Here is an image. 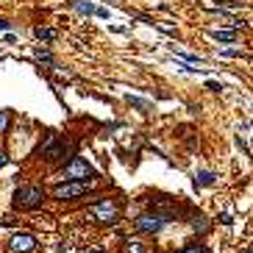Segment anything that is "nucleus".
I'll return each instance as SVG.
<instances>
[{
	"instance_id": "f257e3e1",
	"label": "nucleus",
	"mask_w": 253,
	"mask_h": 253,
	"mask_svg": "<svg viewBox=\"0 0 253 253\" xmlns=\"http://www.w3.org/2000/svg\"><path fill=\"white\" fill-rule=\"evenodd\" d=\"M61 178L64 181H87V178H95V170L87 159L81 156H70V161L61 167Z\"/></svg>"
},
{
	"instance_id": "f03ea898",
	"label": "nucleus",
	"mask_w": 253,
	"mask_h": 253,
	"mask_svg": "<svg viewBox=\"0 0 253 253\" xmlns=\"http://www.w3.org/2000/svg\"><path fill=\"white\" fill-rule=\"evenodd\" d=\"M89 214L97 220V223H103V226H114L117 220H120V206L109 198H100V201L89 203Z\"/></svg>"
},
{
	"instance_id": "7ed1b4c3",
	"label": "nucleus",
	"mask_w": 253,
	"mask_h": 253,
	"mask_svg": "<svg viewBox=\"0 0 253 253\" xmlns=\"http://www.w3.org/2000/svg\"><path fill=\"white\" fill-rule=\"evenodd\" d=\"M89 189H92L89 181H64L53 189V198L56 201H75V198H84Z\"/></svg>"
},
{
	"instance_id": "20e7f679",
	"label": "nucleus",
	"mask_w": 253,
	"mask_h": 253,
	"mask_svg": "<svg viewBox=\"0 0 253 253\" xmlns=\"http://www.w3.org/2000/svg\"><path fill=\"white\" fill-rule=\"evenodd\" d=\"M42 201H45L42 186H20L14 192V203L20 209H36V206H42Z\"/></svg>"
},
{
	"instance_id": "39448f33",
	"label": "nucleus",
	"mask_w": 253,
	"mask_h": 253,
	"mask_svg": "<svg viewBox=\"0 0 253 253\" xmlns=\"http://www.w3.org/2000/svg\"><path fill=\"white\" fill-rule=\"evenodd\" d=\"M167 223H170V220H167L164 214H159V211H148V214H139V217H137L134 228H137L139 234H159Z\"/></svg>"
},
{
	"instance_id": "423d86ee",
	"label": "nucleus",
	"mask_w": 253,
	"mask_h": 253,
	"mask_svg": "<svg viewBox=\"0 0 253 253\" xmlns=\"http://www.w3.org/2000/svg\"><path fill=\"white\" fill-rule=\"evenodd\" d=\"M67 150H70V145H67V142H61L56 134H47V142L42 145V156H45V161L56 164V161H61V159L67 156Z\"/></svg>"
},
{
	"instance_id": "0eeeda50",
	"label": "nucleus",
	"mask_w": 253,
	"mask_h": 253,
	"mask_svg": "<svg viewBox=\"0 0 253 253\" xmlns=\"http://www.w3.org/2000/svg\"><path fill=\"white\" fill-rule=\"evenodd\" d=\"M36 248V239L34 234H14L9 242V251L11 253H31Z\"/></svg>"
},
{
	"instance_id": "6e6552de",
	"label": "nucleus",
	"mask_w": 253,
	"mask_h": 253,
	"mask_svg": "<svg viewBox=\"0 0 253 253\" xmlns=\"http://www.w3.org/2000/svg\"><path fill=\"white\" fill-rule=\"evenodd\" d=\"M122 253H150V245L145 239H125L122 242Z\"/></svg>"
},
{
	"instance_id": "1a4fd4ad",
	"label": "nucleus",
	"mask_w": 253,
	"mask_h": 253,
	"mask_svg": "<svg viewBox=\"0 0 253 253\" xmlns=\"http://www.w3.org/2000/svg\"><path fill=\"white\" fill-rule=\"evenodd\" d=\"M214 181H217V173H211V170H201L195 175V186H211Z\"/></svg>"
},
{
	"instance_id": "9d476101",
	"label": "nucleus",
	"mask_w": 253,
	"mask_h": 253,
	"mask_svg": "<svg viewBox=\"0 0 253 253\" xmlns=\"http://www.w3.org/2000/svg\"><path fill=\"white\" fill-rule=\"evenodd\" d=\"M211 36H214L217 42H236V39H239L236 31H223V28H220V31H211Z\"/></svg>"
},
{
	"instance_id": "9b49d317",
	"label": "nucleus",
	"mask_w": 253,
	"mask_h": 253,
	"mask_svg": "<svg viewBox=\"0 0 253 253\" xmlns=\"http://www.w3.org/2000/svg\"><path fill=\"white\" fill-rule=\"evenodd\" d=\"M70 6H72V9H78L81 14H87V17H89V14H95V6H92L89 0H70Z\"/></svg>"
},
{
	"instance_id": "f8f14e48",
	"label": "nucleus",
	"mask_w": 253,
	"mask_h": 253,
	"mask_svg": "<svg viewBox=\"0 0 253 253\" xmlns=\"http://www.w3.org/2000/svg\"><path fill=\"white\" fill-rule=\"evenodd\" d=\"M34 34H36V39H45V42H53V39H56V31H53V28H45V25H36Z\"/></svg>"
},
{
	"instance_id": "ddd939ff",
	"label": "nucleus",
	"mask_w": 253,
	"mask_h": 253,
	"mask_svg": "<svg viewBox=\"0 0 253 253\" xmlns=\"http://www.w3.org/2000/svg\"><path fill=\"white\" fill-rule=\"evenodd\" d=\"M128 103H131L134 109H139V112H150V103H148V100H142V97H131V95H128Z\"/></svg>"
},
{
	"instance_id": "4468645a",
	"label": "nucleus",
	"mask_w": 253,
	"mask_h": 253,
	"mask_svg": "<svg viewBox=\"0 0 253 253\" xmlns=\"http://www.w3.org/2000/svg\"><path fill=\"white\" fill-rule=\"evenodd\" d=\"M34 56H36L39 61H47V64H56V59L50 56V50H42V47H36V50H34Z\"/></svg>"
},
{
	"instance_id": "2eb2a0df",
	"label": "nucleus",
	"mask_w": 253,
	"mask_h": 253,
	"mask_svg": "<svg viewBox=\"0 0 253 253\" xmlns=\"http://www.w3.org/2000/svg\"><path fill=\"white\" fill-rule=\"evenodd\" d=\"M181 253H209V251H206L203 245H186V248H184Z\"/></svg>"
},
{
	"instance_id": "dca6fc26",
	"label": "nucleus",
	"mask_w": 253,
	"mask_h": 253,
	"mask_svg": "<svg viewBox=\"0 0 253 253\" xmlns=\"http://www.w3.org/2000/svg\"><path fill=\"white\" fill-rule=\"evenodd\" d=\"M6 128H9V114L0 112V134H6Z\"/></svg>"
},
{
	"instance_id": "f3484780",
	"label": "nucleus",
	"mask_w": 253,
	"mask_h": 253,
	"mask_svg": "<svg viewBox=\"0 0 253 253\" xmlns=\"http://www.w3.org/2000/svg\"><path fill=\"white\" fill-rule=\"evenodd\" d=\"M223 56H228V59H239L242 56V50H220Z\"/></svg>"
},
{
	"instance_id": "a211bd4d",
	"label": "nucleus",
	"mask_w": 253,
	"mask_h": 253,
	"mask_svg": "<svg viewBox=\"0 0 253 253\" xmlns=\"http://www.w3.org/2000/svg\"><path fill=\"white\" fill-rule=\"evenodd\" d=\"M206 87H209L211 92H220V89H223V84H217V81H209V84H206Z\"/></svg>"
},
{
	"instance_id": "6ab92c4d",
	"label": "nucleus",
	"mask_w": 253,
	"mask_h": 253,
	"mask_svg": "<svg viewBox=\"0 0 253 253\" xmlns=\"http://www.w3.org/2000/svg\"><path fill=\"white\" fill-rule=\"evenodd\" d=\"M195 231H206V220H195Z\"/></svg>"
},
{
	"instance_id": "aec40b11",
	"label": "nucleus",
	"mask_w": 253,
	"mask_h": 253,
	"mask_svg": "<svg viewBox=\"0 0 253 253\" xmlns=\"http://www.w3.org/2000/svg\"><path fill=\"white\" fill-rule=\"evenodd\" d=\"M178 56H181V59H186V61H201L198 56H192V53H178Z\"/></svg>"
},
{
	"instance_id": "412c9836",
	"label": "nucleus",
	"mask_w": 253,
	"mask_h": 253,
	"mask_svg": "<svg viewBox=\"0 0 253 253\" xmlns=\"http://www.w3.org/2000/svg\"><path fill=\"white\" fill-rule=\"evenodd\" d=\"M9 164V156H6V153H3V150H0V170H3V167Z\"/></svg>"
},
{
	"instance_id": "4be33fe9",
	"label": "nucleus",
	"mask_w": 253,
	"mask_h": 253,
	"mask_svg": "<svg viewBox=\"0 0 253 253\" xmlns=\"http://www.w3.org/2000/svg\"><path fill=\"white\" fill-rule=\"evenodd\" d=\"M9 28H11V23H9V20H3V17H0V31H9Z\"/></svg>"
},
{
	"instance_id": "5701e85b",
	"label": "nucleus",
	"mask_w": 253,
	"mask_h": 253,
	"mask_svg": "<svg viewBox=\"0 0 253 253\" xmlns=\"http://www.w3.org/2000/svg\"><path fill=\"white\" fill-rule=\"evenodd\" d=\"M95 14H97V17H103V20H106V17H109V9H95Z\"/></svg>"
},
{
	"instance_id": "b1692460",
	"label": "nucleus",
	"mask_w": 253,
	"mask_h": 253,
	"mask_svg": "<svg viewBox=\"0 0 253 253\" xmlns=\"http://www.w3.org/2000/svg\"><path fill=\"white\" fill-rule=\"evenodd\" d=\"M92 253H103V251H92Z\"/></svg>"
}]
</instances>
